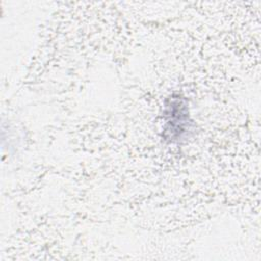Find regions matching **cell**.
<instances>
[{
	"label": "cell",
	"instance_id": "1",
	"mask_svg": "<svg viewBox=\"0 0 261 261\" xmlns=\"http://www.w3.org/2000/svg\"><path fill=\"white\" fill-rule=\"evenodd\" d=\"M163 138L170 143L181 142L190 137L193 121L190 118L187 100L179 95H172L164 105Z\"/></svg>",
	"mask_w": 261,
	"mask_h": 261
}]
</instances>
